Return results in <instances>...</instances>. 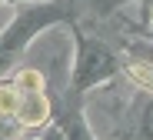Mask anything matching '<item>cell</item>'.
<instances>
[{
    "label": "cell",
    "instance_id": "6da1fadb",
    "mask_svg": "<svg viewBox=\"0 0 153 140\" xmlns=\"http://www.w3.org/2000/svg\"><path fill=\"white\" fill-rule=\"evenodd\" d=\"M70 17V4L67 0H53V4H33V7H23L17 13V20L0 34V73L10 70V64L20 57V50L30 43V37L37 30L50 23H60Z\"/></svg>",
    "mask_w": 153,
    "mask_h": 140
},
{
    "label": "cell",
    "instance_id": "8fae6325",
    "mask_svg": "<svg viewBox=\"0 0 153 140\" xmlns=\"http://www.w3.org/2000/svg\"><path fill=\"white\" fill-rule=\"evenodd\" d=\"M150 37H153V23H150Z\"/></svg>",
    "mask_w": 153,
    "mask_h": 140
},
{
    "label": "cell",
    "instance_id": "7a4b0ae2",
    "mask_svg": "<svg viewBox=\"0 0 153 140\" xmlns=\"http://www.w3.org/2000/svg\"><path fill=\"white\" fill-rule=\"evenodd\" d=\"M117 53L100 43V40H83L80 43V53H76V70H73V90H87L93 83L107 80L117 73Z\"/></svg>",
    "mask_w": 153,
    "mask_h": 140
},
{
    "label": "cell",
    "instance_id": "9c48e42d",
    "mask_svg": "<svg viewBox=\"0 0 153 140\" xmlns=\"http://www.w3.org/2000/svg\"><path fill=\"white\" fill-rule=\"evenodd\" d=\"M120 4H126V0H110V4H107V10H110V7H120Z\"/></svg>",
    "mask_w": 153,
    "mask_h": 140
},
{
    "label": "cell",
    "instance_id": "3957f363",
    "mask_svg": "<svg viewBox=\"0 0 153 140\" xmlns=\"http://www.w3.org/2000/svg\"><path fill=\"white\" fill-rule=\"evenodd\" d=\"M20 127H40L50 120V100L43 94H20V110L13 117Z\"/></svg>",
    "mask_w": 153,
    "mask_h": 140
},
{
    "label": "cell",
    "instance_id": "277c9868",
    "mask_svg": "<svg viewBox=\"0 0 153 140\" xmlns=\"http://www.w3.org/2000/svg\"><path fill=\"white\" fill-rule=\"evenodd\" d=\"M123 70H126V77H130V83H137L140 90L153 94V64L150 60H133V64H126Z\"/></svg>",
    "mask_w": 153,
    "mask_h": 140
},
{
    "label": "cell",
    "instance_id": "ba28073f",
    "mask_svg": "<svg viewBox=\"0 0 153 140\" xmlns=\"http://www.w3.org/2000/svg\"><path fill=\"white\" fill-rule=\"evenodd\" d=\"M43 140H67V137H63V130H47Z\"/></svg>",
    "mask_w": 153,
    "mask_h": 140
},
{
    "label": "cell",
    "instance_id": "30bf717a",
    "mask_svg": "<svg viewBox=\"0 0 153 140\" xmlns=\"http://www.w3.org/2000/svg\"><path fill=\"white\" fill-rule=\"evenodd\" d=\"M143 10H153V0H143Z\"/></svg>",
    "mask_w": 153,
    "mask_h": 140
},
{
    "label": "cell",
    "instance_id": "52a82bcc",
    "mask_svg": "<svg viewBox=\"0 0 153 140\" xmlns=\"http://www.w3.org/2000/svg\"><path fill=\"white\" fill-rule=\"evenodd\" d=\"M143 133L153 140V103L146 107V114H143Z\"/></svg>",
    "mask_w": 153,
    "mask_h": 140
},
{
    "label": "cell",
    "instance_id": "5b68a950",
    "mask_svg": "<svg viewBox=\"0 0 153 140\" xmlns=\"http://www.w3.org/2000/svg\"><path fill=\"white\" fill-rule=\"evenodd\" d=\"M43 73L40 70H17V77H13V87L20 90V94H43Z\"/></svg>",
    "mask_w": 153,
    "mask_h": 140
},
{
    "label": "cell",
    "instance_id": "8992f818",
    "mask_svg": "<svg viewBox=\"0 0 153 140\" xmlns=\"http://www.w3.org/2000/svg\"><path fill=\"white\" fill-rule=\"evenodd\" d=\"M17 110H20V90L13 83H0V120L17 117Z\"/></svg>",
    "mask_w": 153,
    "mask_h": 140
}]
</instances>
